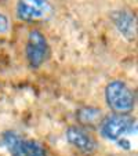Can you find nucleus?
Masks as SVG:
<instances>
[{
  "mask_svg": "<svg viewBox=\"0 0 138 156\" xmlns=\"http://www.w3.org/2000/svg\"><path fill=\"white\" fill-rule=\"evenodd\" d=\"M105 100L113 113L130 115L135 105V95L122 80H112L105 87Z\"/></svg>",
  "mask_w": 138,
  "mask_h": 156,
  "instance_id": "f257e3e1",
  "label": "nucleus"
},
{
  "mask_svg": "<svg viewBox=\"0 0 138 156\" xmlns=\"http://www.w3.org/2000/svg\"><path fill=\"white\" fill-rule=\"evenodd\" d=\"M17 17L24 22H41L53 17L54 9L50 0H18Z\"/></svg>",
  "mask_w": 138,
  "mask_h": 156,
  "instance_id": "39448f33",
  "label": "nucleus"
},
{
  "mask_svg": "<svg viewBox=\"0 0 138 156\" xmlns=\"http://www.w3.org/2000/svg\"><path fill=\"white\" fill-rule=\"evenodd\" d=\"M135 120L130 115H118L112 113L109 116H105L100 124L101 136L106 140L116 141L122 140L126 134L134 131Z\"/></svg>",
  "mask_w": 138,
  "mask_h": 156,
  "instance_id": "7ed1b4c3",
  "label": "nucleus"
},
{
  "mask_svg": "<svg viewBox=\"0 0 138 156\" xmlns=\"http://www.w3.org/2000/svg\"><path fill=\"white\" fill-rule=\"evenodd\" d=\"M111 20L115 28L122 33L124 39L134 40L137 33V21L131 11L129 10H116L111 14Z\"/></svg>",
  "mask_w": 138,
  "mask_h": 156,
  "instance_id": "423d86ee",
  "label": "nucleus"
},
{
  "mask_svg": "<svg viewBox=\"0 0 138 156\" xmlns=\"http://www.w3.org/2000/svg\"><path fill=\"white\" fill-rule=\"evenodd\" d=\"M2 142L11 156H50L46 148L33 140H24L14 131H6L2 136Z\"/></svg>",
  "mask_w": 138,
  "mask_h": 156,
  "instance_id": "20e7f679",
  "label": "nucleus"
},
{
  "mask_svg": "<svg viewBox=\"0 0 138 156\" xmlns=\"http://www.w3.org/2000/svg\"><path fill=\"white\" fill-rule=\"evenodd\" d=\"M50 44L47 39L39 29H32L28 35L25 55H27L28 65L33 69L40 68L44 62L50 58Z\"/></svg>",
  "mask_w": 138,
  "mask_h": 156,
  "instance_id": "f03ea898",
  "label": "nucleus"
},
{
  "mask_svg": "<svg viewBox=\"0 0 138 156\" xmlns=\"http://www.w3.org/2000/svg\"><path fill=\"white\" fill-rule=\"evenodd\" d=\"M10 29V22H9V18L6 15H3L0 12V33H6L9 32Z\"/></svg>",
  "mask_w": 138,
  "mask_h": 156,
  "instance_id": "1a4fd4ad",
  "label": "nucleus"
},
{
  "mask_svg": "<svg viewBox=\"0 0 138 156\" xmlns=\"http://www.w3.org/2000/svg\"><path fill=\"white\" fill-rule=\"evenodd\" d=\"M76 119L83 127H97L101 124L104 119V115L101 109L94 106H82L77 109Z\"/></svg>",
  "mask_w": 138,
  "mask_h": 156,
  "instance_id": "6e6552de",
  "label": "nucleus"
},
{
  "mask_svg": "<svg viewBox=\"0 0 138 156\" xmlns=\"http://www.w3.org/2000/svg\"><path fill=\"white\" fill-rule=\"evenodd\" d=\"M66 140L71 145H73L76 149H79L83 153H91L94 152L97 144L91 136L86 131L83 127L79 126H71L66 130Z\"/></svg>",
  "mask_w": 138,
  "mask_h": 156,
  "instance_id": "0eeeda50",
  "label": "nucleus"
}]
</instances>
